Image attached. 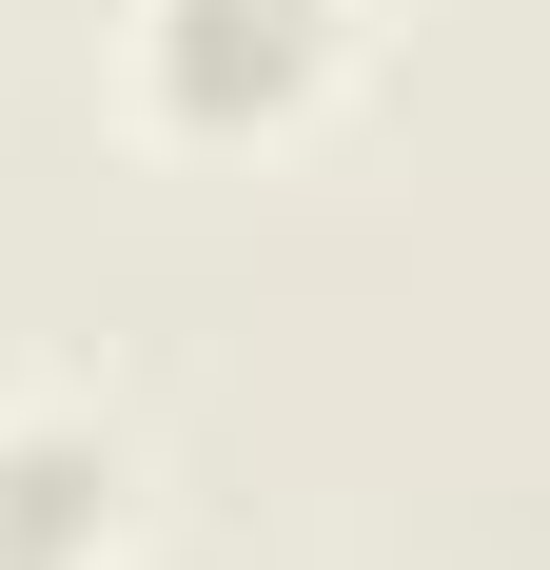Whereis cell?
Segmentation results:
<instances>
[{"mask_svg": "<svg viewBox=\"0 0 550 570\" xmlns=\"http://www.w3.org/2000/svg\"><path fill=\"white\" fill-rule=\"evenodd\" d=\"M334 40H354V0H158L138 20V99L177 138H256V118H295L334 79Z\"/></svg>", "mask_w": 550, "mask_h": 570, "instance_id": "cell-1", "label": "cell"}, {"mask_svg": "<svg viewBox=\"0 0 550 570\" xmlns=\"http://www.w3.org/2000/svg\"><path fill=\"white\" fill-rule=\"evenodd\" d=\"M118 551V453L59 413H0V570H99Z\"/></svg>", "mask_w": 550, "mask_h": 570, "instance_id": "cell-2", "label": "cell"}]
</instances>
